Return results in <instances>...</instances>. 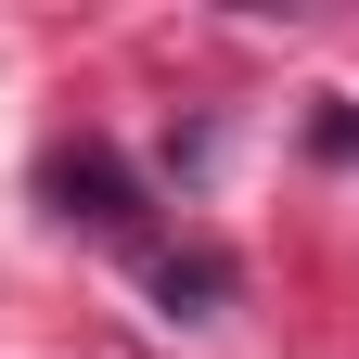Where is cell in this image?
Returning <instances> with one entry per match:
<instances>
[{
	"label": "cell",
	"instance_id": "cell-1",
	"mask_svg": "<svg viewBox=\"0 0 359 359\" xmlns=\"http://www.w3.org/2000/svg\"><path fill=\"white\" fill-rule=\"evenodd\" d=\"M39 193H52V218H77V231H142V180H128V154H103V142H65L52 167H39Z\"/></svg>",
	"mask_w": 359,
	"mask_h": 359
},
{
	"label": "cell",
	"instance_id": "cell-2",
	"mask_svg": "<svg viewBox=\"0 0 359 359\" xmlns=\"http://www.w3.org/2000/svg\"><path fill=\"white\" fill-rule=\"evenodd\" d=\"M154 295L180 308V321H205V308L231 295V257H218V244H154Z\"/></svg>",
	"mask_w": 359,
	"mask_h": 359
}]
</instances>
